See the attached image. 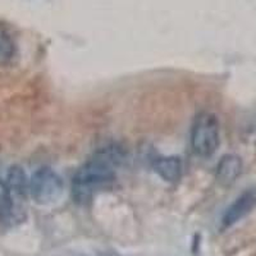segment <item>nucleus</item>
I'll return each mask as SVG.
<instances>
[{
  "label": "nucleus",
  "mask_w": 256,
  "mask_h": 256,
  "mask_svg": "<svg viewBox=\"0 0 256 256\" xmlns=\"http://www.w3.org/2000/svg\"><path fill=\"white\" fill-rule=\"evenodd\" d=\"M154 170L162 180L174 184L182 174V162L178 156H159L154 162Z\"/></svg>",
  "instance_id": "6"
},
{
  "label": "nucleus",
  "mask_w": 256,
  "mask_h": 256,
  "mask_svg": "<svg viewBox=\"0 0 256 256\" xmlns=\"http://www.w3.org/2000/svg\"><path fill=\"white\" fill-rule=\"evenodd\" d=\"M124 158L118 145L105 146L96 152L94 158L88 160L74 173L72 180V195L78 204H86L96 194L104 191L116 180V169Z\"/></svg>",
  "instance_id": "1"
},
{
  "label": "nucleus",
  "mask_w": 256,
  "mask_h": 256,
  "mask_svg": "<svg viewBox=\"0 0 256 256\" xmlns=\"http://www.w3.org/2000/svg\"><path fill=\"white\" fill-rule=\"evenodd\" d=\"M242 173V160L236 154H227L220 158L216 166V180L222 186H230Z\"/></svg>",
  "instance_id": "5"
},
{
  "label": "nucleus",
  "mask_w": 256,
  "mask_h": 256,
  "mask_svg": "<svg viewBox=\"0 0 256 256\" xmlns=\"http://www.w3.org/2000/svg\"><path fill=\"white\" fill-rule=\"evenodd\" d=\"M3 42H2V41H0V52H2V50H3Z\"/></svg>",
  "instance_id": "9"
},
{
  "label": "nucleus",
  "mask_w": 256,
  "mask_h": 256,
  "mask_svg": "<svg viewBox=\"0 0 256 256\" xmlns=\"http://www.w3.org/2000/svg\"><path fill=\"white\" fill-rule=\"evenodd\" d=\"M256 206V191L255 190H248L242 192L241 195L233 201L232 204L227 208L222 218V224L224 228H230L246 216L255 209Z\"/></svg>",
  "instance_id": "4"
},
{
  "label": "nucleus",
  "mask_w": 256,
  "mask_h": 256,
  "mask_svg": "<svg viewBox=\"0 0 256 256\" xmlns=\"http://www.w3.org/2000/svg\"><path fill=\"white\" fill-rule=\"evenodd\" d=\"M13 198L12 191L8 187L6 182L0 180V222L6 220L13 212Z\"/></svg>",
  "instance_id": "8"
},
{
  "label": "nucleus",
  "mask_w": 256,
  "mask_h": 256,
  "mask_svg": "<svg viewBox=\"0 0 256 256\" xmlns=\"http://www.w3.org/2000/svg\"><path fill=\"white\" fill-rule=\"evenodd\" d=\"M63 191L60 176L49 166L38 168L30 180V195L40 205H50L58 201Z\"/></svg>",
  "instance_id": "3"
},
{
  "label": "nucleus",
  "mask_w": 256,
  "mask_h": 256,
  "mask_svg": "<svg viewBox=\"0 0 256 256\" xmlns=\"http://www.w3.org/2000/svg\"><path fill=\"white\" fill-rule=\"evenodd\" d=\"M6 184L10 191L20 196L27 195L30 192V180L20 166H13L6 173Z\"/></svg>",
  "instance_id": "7"
},
{
  "label": "nucleus",
  "mask_w": 256,
  "mask_h": 256,
  "mask_svg": "<svg viewBox=\"0 0 256 256\" xmlns=\"http://www.w3.org/2000/svg\"><path fill=\"white\" fill-rule=\"evenodd\" d=\"M219 120L216 114L201 112L195 118L191 130V146L200 156H212L218 148Z\"/></svg>",
  "instance_id": "2"
}]
</instances>
